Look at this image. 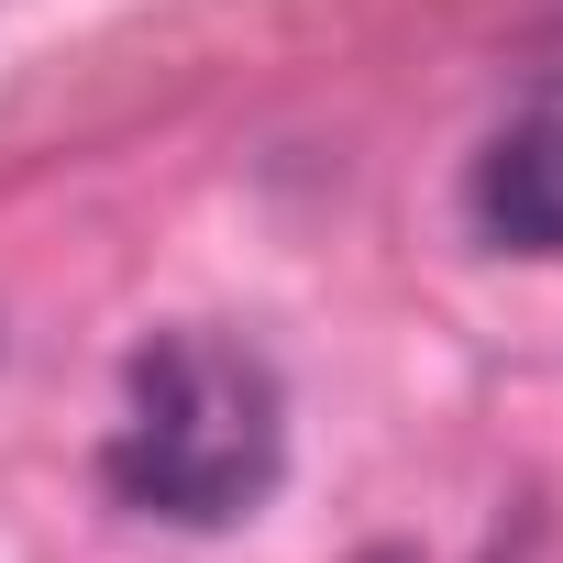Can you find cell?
Listing matches in <instances>:
<instances>
[{
    "mask_svg": "<svg viewBox=\"0 0 563 563\" xmlns=\"http://www.w3.org/2000/svg\"><path fill=\"white\" fill-rule=\"evenodd\" d=\"M288 464V398L265 354L221 332H155L122 376V431L100 442V475L122 508L177 519V530H232L265 508Z\"/></svg>",
    "mask_w": 563,
    "mask_h": 563,
    "instance_id": "obj_1",
    "label": "cell"
},
{
    "mask_svg": "<svg viewBox=\"0 0 563 563\" xmlns=\"http://www.w3.org/2000/svg\"><path fill=\"white\" fill-rule=\"evenodd\" d=\"M464 210L497 254H563V122H508L475 155Z\"/></svg>",
    "mask_w": 563,
    "mask_h": 563,
    "instance_id": "obj_2",
    "label": "cell"
}]
</instances>
